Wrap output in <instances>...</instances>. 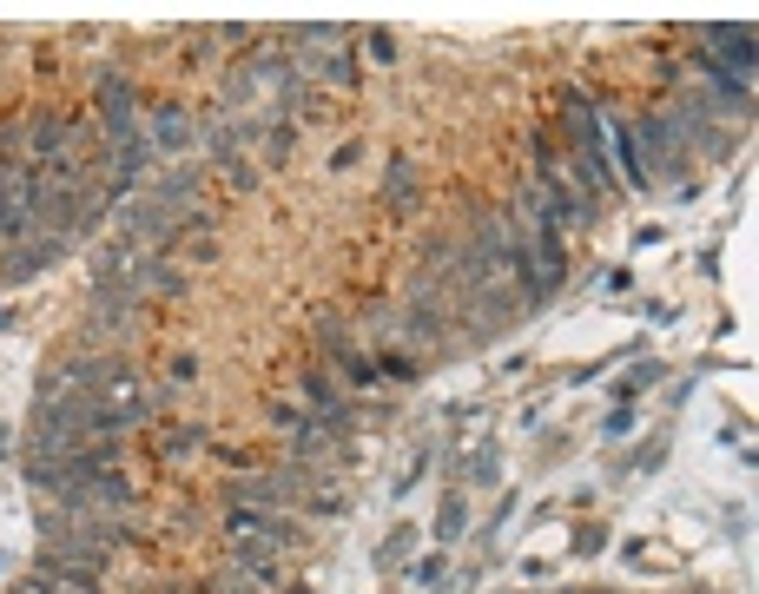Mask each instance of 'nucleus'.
Listing matches in <instances>:
<instances>
[{"instance_id":"nucleus-1","label":"nucleus","mask_w":759,"mask_h":594,"mask_svg":"<svg viewBox=\"0 0 759 594\" xmlns=\"http://www.w3.org/2000/svg\"><path fill=\"white\" fill-rule=\"evenodd\" d=\"M93 100H100V126H106V145L139 132V93H132V80H126L119 67H100V73H93Z\"/></svg>"},{"instance_id":"nucleus-2","label":"nucleus","mask_w":759,"mask_h":594,"mask_svg":"<svg viewBox=\"0 0 759 594\" xmlns=\"http://www.w3.org/2000/svg\"><path fill=\"white\" fill-rule=\"evenodd\" d=\"M67 258V238H54V232H34L27 245H14V252H0V278L8 284H34L40 271H54Z\"/></svg>"},{"instance_id":"nucleus-3","label":"nucleus","mask_w":759,"mask_h":594,"mask_svg":"<svg viewBox=\"0 0 759 594\" xmlns=\"http://www.w3.org/2000/svg\"><path fill=\"white\" fill-rule=\"evenodd\" d=\"M145 152L159 159V152H185V145H192L199 139V126H192V113H185V106H159V113H145Z\"/></svg>"},{"instance_id":"nucleus-4","label":"nucleus","mask_w":759,"mask_h":594,"mask_svg":"<svg viewBox=\"0 0 759 594\" xmlns=\"http://www.w3.org/2000/svg\"><path fill=\"white\" fill-rule=\"evenodd\" d=\"M602 139H615V159H621V172H628V185H654V172H647V152H641V139H634V126L628 119H602Z\"/></svg>"},{"instance_id":"nucleus-5","label":"nucleus","mask_w":759,"mask_h":594,"mask_svg":"<svg viewBox=\"0 0 759 594\" xmlns=\"http://www.w3.org/2000/svg\"><path fill=\"white\" fill-rule=\"evenodd\" d=\"M152 198H159V206H172V212L185 219V212H192V198H199V172H192V165H172V172H159Z\"/></svg>"},{"instance_id":"nucleus-6","label":"nucleus","mask_w":759,"mask_h":594,"mask_svg":"<svg viewBox=\"0 0 759 594\" xmlns=\"http://www.w3.org/2000/svg\"><path fill=\"white\" fill-rule=\"evenodd\" d=\"M291 489H284V476H245V482H232L225 489V502L232 509H278Z\"/></svg>"},{"instance_id":"nucleus-7","label":"nucleus","mask_w":759,"mask_h":594,"mask_svg":"<svg viewBox=\"0 0 759 594\" xmlns=\"http://www.w3.org/2000/svg\"><path fill=\"white\" fill-rule=\"evenodd\" d=\"M304 73H317L324 86H357V54H350L343 40H337V47H317Z\"/></svg>"},{"instance_id":"nucleus-8","label":"nucleus","mask_w":759,"mask_h":594,"mask_svg":"<svg viewBox=\"0 0 759 594\" xmlns=\"http://www.w3.org/2000/svg\"><path fill=\"white\" fill-rule=\"evenodd\" d=\"M397 337H410V343H436L443 337V304H436V291H423L410 311H404V330Z\"/></svg>"},{"instance_id":"nucleus-9","label":"nucleus","mask_w":759,"mask_h":594,"mask_svg":"<svg viewBox=\"0 0 759 594\" xmlns=\"http://www.w3.org/2000/svg\"><path fill=\"white\" fill-rule=\"evenodd\" d=\"M384 198H390L397 212H410V206H417V165H410L404 152H397V159H390V172H384Z\"/></svg>"},{"instance_id":"nucleus-10","label":"nucleus","mask_w":759,"mask_h":594,"mask_svg":"<svg viewBox=\"0 0 759 594\" xmlns=\"http://www.w3.org/2000/svg\"><path fill=\"white\" fill-rule=\"evenodd\" d=\"M463 528H469V502H463V489H449L436 509V541H463Z\"/></svg>"},{"instance_id":"nucleus-11","label":"nucleus","mask_w":759,"mask_h":594,"mask_svg":"<svg viewBox=\"0 0 759 594\" xmlns=\"http://www.w3.org/2000/svg\"><path fill=\"white\" fill-rule=\"evenodd\" d=\"M661 376V363L654 357H641V363H628L621 370V383H615V396H621V404H634V396H647V383Z\"/></svg>"},{"instance_id":"nucleus-12","label":"nucleus","mask_w":759,"mask_h":594,"mask_svg":"<svg viewBox=\"0 0 759 594\" xmlns=\"http://www.w3.org/2000/svg\"><path fill=\"white\" fill-rule=\"evenodd\" d=\"M258 139H265V165H284L297 132H291V119H265V132H258Z\"/></svg>"},{"instance_id":"nucleus-13","label":"nucleus","mask_w":759,"mask_h":594,"mask_svg":"<svg viewBox=\"0 0 759 594\" xmlns=\"http://www.w3.org/2000/svg\"><path fill=\"white\" fill-rule=\"evenodd\" d=\"M206 145H212L219 165H238V145H245V139H238V126H206Z\"/></svg>"},{"instance_id":"nucleus-14","label":"nucleus","mask_w":759,"mask_h":594,"mask_svg":"<svg viewBox=\"0 0 759 594\" xmlns=\"http://www.w3.org/2000/svg\"><path fill=\"white\" fill-rule=\"evenodd\" d=\"M463 476H469V482H495V476H502V450H495V443H482V450L463 463Z\"/></svg>"},{"instance_id":"nucleus-15","label":"nucleus","mask_w":759,"mask_h":594,"mask_svg":"<svg viewBox=\"0 0 759 594\" xmlns=\"http://www.w3.org/2000/svg\"><path fill=\"white\" fill-rule=\"evenodd\" d=\"M410 548H417V528H397L384 548H376V568H404V555H410Z\"/></svg>"},{"instance_id":"nucleus-16","label":"nucleus","mask_w":759,"mask_h":594,"mask_svg":"<svg viewBox=\"0 0 759 594\" xmlns=\"http://www.w3.org/2000/svg\"><path fill=\"white\" fill-rule=\"evenodd\" d=\"M430 463H436V450H430V443H423V450H417V456H410V463H404V476H397V489H390V496H410V489H417V482H423V469H430Z\"/></svg>"},{"instance_id":"nucleus-17","label":"nucleus","mask_w":759,"mask_h":594,"mask_svg":"<svg viewBox=\"0 0 759 594\" xmlns=\"http://www.w3.org/2000/svg\"><path fill=\"white\" fill-rule=\"evenodd\" d=\"M317 343H324V350H330V357H337V363H343V357H350V330H343V324H337V317H324V324H317Z\"/></svg>"},{"instance_id":"nucleus-18","label":"nucleus","mask_w":759,"mask_h":594,"mask_svg":"<svg viewBox=\"0 0 759 594\" xmlns=\"http://www.w3.org/2000/svg\"><path fill=\"white\" fill-rule=\"evenodd\" d=\"M343 376H350L357 389H370V383L384 376V370H376V357H357V350H350V357H343Z\"/></svg>"},{"instance_id":"nucleus-19","label":"nucleus","mask_w":759,"mask_h":594,"mask_svg":"<svg viewBox=\"0 0 759 594\" xmlns=\"http://www.w3.org/2000/svg\"><path fill=\"white\" fill-rule=\"evenodd\" d=\"M311 509H317V515H337V509H343V489H337V482H311Z\"/></svg>"},{"instance_id":"nucleus-20","label":"nucleus","mask_w":759,"mask_h":594,"mask_svg":"<svg viewBox=\"0 0 759 594\" xmlns=\"http://www.w3.org/2000/svg\"><path fill=\"white\" fill-rule=\"evenodd\" d=\"M410 581H417V587H436V581H443V555H423V561H410Z\"/></svg>"},{"instance_id":"nucleus-21","label":"nucleus","mask_w":759,"mask_h":594,"mask_svg":"<svg viewBox=\"0 0 759 594\" xmlns=\"http://www.w3.org/2000/svg\"><path fill=\"white\" fill-rule=\"evenodd\" d=\"M376 370H390V376H404V383L423 376V363H417V357H397V350H390V357H376Z\"/></svg>"},{"instance_id":"nucleus-22","label":"nucleus","mask_w":759,"mask_h":594,"mask_svg":"<svg viewBox=\"0 0 759 594\" xmlns=\"http://www.w3.org/2000/svg\"><path fill=\"white\" fill-rule=\"evenodd\" d=\"M628 430H634V404H615L608 423H602V436H628Z\"/></svg>"},{"instance_id":"nucleus-23","label":"nucleus","mask_w":759,"mask_h":594,"mask_svg":"<svg viewBox=\"0 0 759 594\" xmlns=\"http://www.w3.org/2000/svg\"><path fill=\"white\" fill-rule=\"evenodd\" d=\"M602 548H608V528H602V522H588V528L575 535V555H602Z\"/></svg>"},{"instance_id":"nucleus-24","label":"nucleus","mask_w":759,"mask_h":594,"mask_svg":"<svg viewBox=\"0 0 759 594\" xmlns=\"http://www.w3.org/2000/svg\"><path fill=\"white\" fill-rule=\"evenodd\" d=\"M206 443V430H178V436H165V456H192Z\"/></svg>"},{"instance_id":"nucleus-25","label":"nucleus","mask_w":759,"mask_h":594,"mask_svg":"<svg viewBox=\"0 0 759 594\" xmlns=\"http://www.w3.org/2000/svg\"><path fill=\"white\" fill-rule=\"evenodd\" d=\"M602 284H608L615 298H628V291H634V271H628V265H615V271H602Z\"/></svg>"},{"instance_id":"nucleus-26","label":"nucleus","mask_w":759,"mask_h":594,"mask_svg":"<svg viewBox=\"0 0 759 594\" xmlns=\"http://www.w3.org/2000/svg\"><path fill=\"white\" fill-rule=\"evenodd\" d=\"M225 172H232V185H238V191H252V185H258V165H252V159H238V165H225Z\"/></svg>"},{"instance_id":"nucleus-27","label":"nucleus","mask_w":759,"mask_h":594,"mask_svg":"<svg viewBox=\"0 0 759 594\" xmlns=\"http://www.w3.org/2000/svg\"><path fill=\"white\" fill-rule=\"evenodd\" d=\"M370 60L390 67V60H397V40H390V34H370Z\"/></svg>"},{"instance_id":"nucleus-28","label":"nucleus","mask_w":759,"mask_h":594,"mask_svg":"<svg viewBox=\"0 0 759 594\" xmlns=\"http://www.w3.org/2000/svg\"><path fill=\"white\" fill-rule=\"evenodd\" d=\"M357 159H363V145H337V152H330V172H350Z\"/></svg>"},{"instance_id":"nucleus-29","label":"nucleus","mask_w":759,"mask_h":594,"mask_svg":"<svg viewBox=\"0 0 759 594\" xmlns=\"http://www.w3.org/2000/svg\"><path fill=\"white\" fill-rule=\"evenodd\" d=\"M199 376V357H172V383H192Z\"/></svg>"}]
</instances>
